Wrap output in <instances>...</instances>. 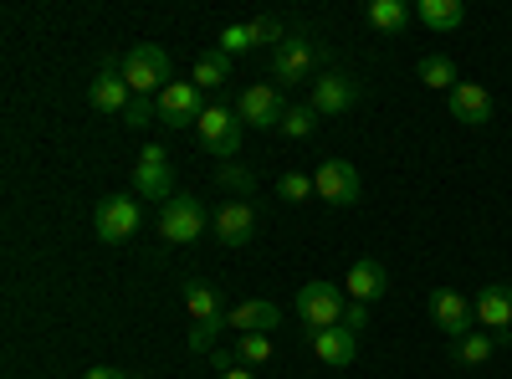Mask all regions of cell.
<instances>
[{
    "instance_id": "obj_1",
    "label": "cell",
    "mask_w": 512,
    "mask_h": 379,
    "mask_svg": "<svg viewBox=\"0 0 512 379\" xmlns=\"http://www.w3.org/2000/svg\"><path fill=\"white\" fill-rule=\"evenodd\" d=\"M118 72H123V82H128V93H134V98H159L169 88V57H164V47H154V41L128 47Z\"/></svg>"
},
{
    "instance_id": "obj_2",
    "label": "cell",
    "mask_w": 512,
    "mask_h": 379,
    "mask_svg": "<svg viewBox=\"0 0 512 379\" xmlns=\"http://www.w3.org/2000/svg\"><path fill=\"white\" fill-rule=\"evenodd\" d=\"M297 318L308 323V333H318V328H338L344 323V313H349V292H344V282H308V287H297Z\"/></svg>"
},
{
    "instance_id": "obj_3",
    "label": "cell",
    "mask_w": 512,
    "mask_h": 379,
    "mask_svg": "<svg viewBox=\"0 0 512 379\" xmlns=\"http://www.w3.org/2000/svg\"><path fill=\"white\" fill-rule=\"evenodd\" d=\"M313 72H318V41H308L303 31L287 36L282 47L272 52V82H277V88H297V82H308V88H313V82H318Z\"/></svg>"
},
{
    "instance_id": "obj_4",
    "label": "cell",
    "mask_w": 512,
    "mask_h": 379,
    "mask_svg": "<svg viewBox=\"0 0 512 379\" xmlns=\"http://www.w3.org/2000/svg\"><path fill=\"white\" fill-rule=\"evenodd\" d=\"M195 139L210 159H236L241 154V118L226 108V103H210L195 123Z\"/></svg>"
},
{
    "instance_id": "obj_5",
    "label": "cell",
    "mask_w": 512,
    "mask_h": 379,
    "mask_svg": "<svg viewBox=\"0 0 512 379\" xmlns=\"http://www.w3.org/2000/svg\"><path fill=\"white\" fill-rule=\"evenodd\" d=\"M139 221H144V205H139V195H108V200H98V210H93V231H98V241H128V236H139Z\"/></svg>"
},
{
    "instance_id": "obj_6",
    "label": "cell",
    "mask_w": 512,
    "mask_h": 379,
    "mask_svg": "<svg viewBox=\"0 0 512 379\" xmlns=\"http://www.w3.org/2000/svg\"><path fill=\"white\" fill-rule=\"evenodd\" d=\"M236 118H241V129H282V118H287L282 88H272V82H251V88L236 98Z\"/></svg>"
},
{
    "instance_id": "obj_7",
    "label": "cell",
    "mask_w": 512,
    "mask_h": 379,
    "mask_svg": "<svg viewBox=\"0 0 512 379\" xmlns=\"http://www.w3.org/2000/svg\"><path fill=\"white\" fill-rule=\"evenodd\" d=\"M205 108L210 103H205V93L195 88V82H169V88L154 98V113H159L164 129H195Z\"/></svg>"
},
{
    "instance_id": "obj_8",
    "label": "cell",
    "mask_w": 512,
    "mask_h": 379,
    "mask_svg": "<svg viewBox=\"0 0 512 379\" xmlns=\"http://www.w3.org/2000/svg\"><path fill=\"white\" fill-rule=\"evenodd\" d=\"M134 195L139 200H154V205H169L175 200V170H169V154L159 144H149L134 164Z\"/></svg>"
},
{
    "instance_id": "obj_9",
    "label": "cell",
    "mask_w": 512,
    "mask_h": 379,
    "mask_svg": "<svg viewBox=\"0 0 512 379\" xmlns=\"http://www.w3.org/2000/svg\"><path fill=\"white\" fill-rule=\"evenodd\" d=\"M205 231V205L195 195H175L169 205H159V236L169 246H190Z\"/></svg>"
},
{
    "instance_id": "obj_10",
    "label": "cell",
    "mask_w": 512,
    "mask_h": 379,
    "mask_svg": "<svg viewBox=\"0 0 512 379\" xmlns=\"http://www.w3.org/2000/svg\"><path fill=\"white\" fill-rule=\"evenodd\" d=\"M313 190H318V200H328V205H359V170L349 159H323L318 164V175H313Z\"/></svg>"
},
{
    "instance_id": "obj_11",
    "label": "cell",
    "mask_w": 512,
    "mask_h": 379,
    "mask_svg": "<svg viewBox=\"0 0 512 379\" xmlns=\"http://www.w3.org/2000/svg\"><path fill=\"white\" fill-rule=\"evenodd\" d=\"M472 318H477L482 328H492L497 344H507V339H512V287H507V282L482 287L477 298H472Z\"/></svg>"
},
{
    "instance_id": "obj_12",
    "label": "cell",
    "mask_w": 512,
    "mask_h": 379,
    "mask_svg": "<svg viewBox=\"0 0 512 379\" xmlns=\"http://www.w3.org/2000/svg\"><path fill=\"white\" fill-rule=\"evenodd\" d=\"M425 308H431V318H436V328L446 333V339H466V333L477 328V318H472V298H461V292H451V287H436Z\"/></svg>"
},
{
    "instance_id": "obj_13",
    "label": "cell",
    "mask_w": 512,
    "mask_h": 379,
    "mask_svg": "<svg viewBox=\"0 0 512 379\" xmlns=\"http://www.w3.org/2000/svg\"><path fill=\"white\" fill-rule=\"evenodd\" d=\"M359 103V82L354 77H344V72H323L318 82H313V113H323V118H344L349 108Z\"/></svg>"
},
{
    "instance_id": "obj_14",
    "label": "cell",
    "mask_w": 512,
    "mask_h": 379,
    "mask_svg": "<svg viewBox=\"0 0 512 379\" xmlns=\"http://www.w3.org/2000/svg\"><path fill=\"white\" fill-rule=\"evenodd\" d=\"M359 339L364 333H354V328H318V333H308V344H313V354L323 359V364H333V369H349L354 359H359Z\"/></svg>"
},
{
    "instance_id": "obj_15",
    "label": "cell",
    "mask_w": 512,
    "mask_h": 379,
    "mask_svg": "<svg viewBox=\"0 0 512 379\" xmlns=\"http://www.w3.org/2000/svg\"><path fill=\"white\" fill-rule=\"evenodd\" d=\"M446 103H451V118L466 123V129L492 123V93L482 88V82H456V88L446 93Z\"/></svg>"
},
{
    "instance_id": "obj_16",
    "label": "cell",
    "mask_w": 512,
    "mask_h": 379,
    "mask_svg": "<svg viewBox=\"0 0 512 379\" xmlns=\"http://www.w3.org/2000/svg\"><path fill=\"white\" fill-rule=\"evenodd\" d=\"M344 292H349V298L354 303H379L384 298V292H390V272H384L374 257H359L354 267H349V277H344Z\"/></svg>"
},
{
    "instance_id": "obj_17",
    "label": "cell",
    "mask_w": 512,
    "mask_h": 379,
    "mask_svg": "<svg viewBox=\"0 0 512 379\" xmlns=\"http://www.w3.org/2000/svg\"><path fill=\"white\" fill-rule=\"evenodd\" d=\"M88 103L98 108V113H128V103H134V93H128V82H123V72H118V62H108L98 77H93V88H88Z\"/></svg>"
},
{
    "instance_id": "obj_18",
    "label": "cell",
    "mask_w": 512,
    "mask_h": 379,
    "mask_svg": "<svg viewBox=\"0 0 512 379\" xmlns=\"http://www.w3.org/2000/svg\"><path fill=\"white\" fill-rule=\"evenodd\" d=\"M256 231V205L251 200H226L216 210V241L221 246H246Z\"/></svg>"
},
{
    "instance_id": "obj_19",
    "label": "cell",
    "mask_w": 512,
    "mask_h": 379,
    "mask_svg": "<svg viewBox=\"0 0 512 379\" xmlns=\"http://www.w3.org/2000/svg\"><path fill=\"white\" fill-rule=\"evenodd\" d=\"M226 328H236V333H272V328H277V303H267V298L236 303V308L226 313Z\"/></svg>"
},
{
    "instance_id": "obj_20",
    "label": "cell",
    "mask_w": 512,
    "mask_h": 379,
    "mask_svg": "<svg viewBox=\"0 0 512 379\" xmlns=\"http://www.w3.org/2000/svg\"><path fill=\"white\" fill-rule=\"evenodd\" d=\"M185 308L195 323H226V308H221V292L210 282H185Z\"/></svg>"
},
{
    "instance_id": "obj_21",
    "label": "cell",
    "mask_w": 512,
    "mask_h": 379,
    "mask_svg": "<svg viewBox=\"0 0 512 379\" xmlns=\"http://www.w3.org/2000/svg\"><path fill=\"white\" fill-rule=\"evenodd\" d=\"M415 16L431 26V31H456L466 21V6H461V0H420Z\"/></svg>"
},
{
    "instance_id": "obj_22",
    "label": "cell",
    "mask_w": 512,
    "mask_h": 379,
    "mask_svg": "<svg viewBox=\"0 0 512 379\" xmlns=\"http://www.w3.org/2000/svg\"><path fill=\"white\" fill-rule=\"evenodd\" d=\"M415 77H420V88H431V93H451V88H456V67H451V57H441V52L420 57Z\"/></svg>"
},
{
    "instance_id": "obj_23",
    "label": "cell",
    "mask_w": 512,
    "mask_h": 379,
    "mask_svg": "<svg viewBox=\"0 0 512 379\" xmlns=\"http://www.w3.org/2000/svg\"><path fill=\"white\" fill-rule=\"evenodd\" d=\"M369 26L384 31V36H395L410 26V6L405 0H369Z\"/></svg>"
},
{
    "instance_id": "obj_24",
    "label": "cell",
    "mask_w": 512,
    "mask_h": 379,
    "mask_svg": "<svg viewBox=\"0 0 512 379\" xmlns=\"http://www.w3.org/2000/svg\"><path fill=\"white\" fill-rule=\"evenodd\" d=\"M195 88L200 93H216V88H226V82H231V57H221V52H210V57H200L195 62Z\"/></svg>"
},
{
    "instance_id": "obj_25",
    "label": "cell",
    "mask_w": 512,
    "mask_h": 379,
    "mask_svg": "<svg viewBox=\"0 0 512 379\" xmlns=\"http://www.w3.org/2000/svg\"><path fill=\"white\" fill-rule=\"evenodd\" d=\"M492 349H497V339H492V333H482V328H472L466 339H456V359L461 364H487Z\"/></svg>"
},
{
    "instance_id": "obj_26",
    "label": "cell",
    "mask_w": 512,
    "mask_h": 379,
    "mask_svg": "<svg viewBox=\"0 0 512 379\" xmlns=\"http://www.w3.org/2000/svg\"><path fill=\"white\" fill-rule=\"evenodd\" d=\"M236 354H241V364H267L272 359V333H236Z\"/></svg>"
},
{
    "instance_id": "obj_27",
    "label": "cell",
    "mask_w": 512,
    "mask_h": 379,
    "mask_svg": "<svg viewBox=\"0 0 512 379\" xmlns=\"http://www.w3.org/2000/svg\"><path fill=\"white\" fill-rule=\"evenodd\" d=\"M277 195H282L287 205H303V200H313L318 190H313V175H303V170H287V175L277 180Z\"/></svg>"
},
{
    "instance_id": "obj_28",
    "label": "cell",
    "mask_w": 512,
    "mask_h": 379,
    "mask_svg": "<svg viewBox=\"0 0 512 379\" xmlns=\"http://www.w3.org/2000/svg\"><path fill=\"white\" fill-rule=\"evenodd\" d=\"M256 41H251V26H226L221 36H216V52L221 57H241V52H251Z\"/></svg>"
},
{
    "instance_id": "obj_29",
    "label": "cell",
    "mask_w": 512,
    "mask_h": 379,
    "mask_svg": "<svg viewBox=\"0 0 512 379\" xmlns=\"http://www.w3.org/2000/svg\"><path fill=\"white\" fill-rule=\"evenodd\" d=\"M313 118H318V113H313L308 103H303V108H287V118H282L277 134H282V139H308V134H313Z\"/></svg>"
},
{
    "instance_id": "obj_30",
    "label": "cell",
    "mask_w": 512,
    "mask_h": 379,
    "mask_svg": "<svg viewBox=\"0 0 512 379\" xmlns=\"http://www.w3.org/2000/svg\"><path fill=\"white\" fill-rule=\"evenodd\" d=\"M246 26H251V41H256V47H282V41H287V31H282L277 16H256V21H246Z\"/></svg>"
},
{
    "instance_id": "obj_31",
    "label": "cell",
    "mask_w": 512,
    "mask_h": 379,
    "mask_svg": "<svg viewBox=\"0 0 512 379\" xmlns=\"http://www.w3.org/2000/svg\"><path fill=\"white\" fill-rule=\"evenodd\" d=\"M149 118H159L154 113V98H134V103H128V113H123L128 129H149Z\"/></svg>"
},
{
    "instance_id": "obj_32",
    "label": "cell",
    "mask_w": 512,
    "mask_h": 379,
    "mask_svg": "<svg viewBox=\"0 0 512 379\" xmlns=\"http://www.w3.org/2000/svg\"><path fill=\"white\" fill-rule=\"evenodd\" d=\"M216 333H221V323H195V328H190V349L205 354L210 344H216Z\"/></svg>"
},
{
    "instance_id": "obj_33",
    "label": "cell",
    "mask_w": 512,
    "mask_h": 379,
    "mask_svg": "<svg viewBox=\"0 0 512 379\" xmlns=\"http://www.w3.org/2000/svg\"><path fill=\"white\" fill-rule=\"evenodd\" d=\"M221 185L246 195V190H251V175H246V170H236V164H221Z\"/></svg>"
},
{
    "instance_id": "obj_34",
    "label": "cell",
    "mask_w": 512,
    "mask_h": 379,
    "mask_svg": "<svg viewBox=\"0 0 512 379\" xmlns=\"http://www.w3.org/2000/svg\"><path fill=\"white\" fill-rule=\"evenodd\" d=\"M364 323H369V308H364V303H349V313H344V328L364 333Z\"/></svg>"
},
{
    "instance_id": "obj_35",
    "label": "cell",
    "mask_w": 512,
    "mask_h": 379,
    "mask_svg": "<svg viewBox=\"0 0 512 379\" xmlns=\"http://www.w3.org/2000/svg\"><path fill=\"white\" fill-rule=\"evenodd\" d=\"M221 379H256V374L251 369H236L231 359H221Z\"/></svg>"
},
{
    "instance_id": "obj_36",
    "label": "cell",
    "mask_w": 512,
    "mask_h": 379,
    "mask_svg": "<svg viewBox=\"0 0 512 379\" xmlns=\"http://www.w3.org/2000/svg\"><path fill=\"white\" fill-rule=\"evenodd\" d=\"M82 379H128V374H123V369H88Z\"/></svg>"
}]
</instances>
